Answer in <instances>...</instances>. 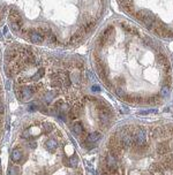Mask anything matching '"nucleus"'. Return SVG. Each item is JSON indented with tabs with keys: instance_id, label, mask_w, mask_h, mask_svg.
<instances>
[{
	"instance_id": "f257e3e1",
	"label": "nucleus",
	"mask_w": 173,
	"mask_h": 175,
	"mask_svg": "<svg viewBox=\"0 0 173 175\" xmlns=\"http://www.w3.org/2000/svg\"><path fill=\"white\" fill-rule=\"evenodd\" d=\"M142 22L144 23V26L148 29L151 30L152 27H154V24H155V22H156V16L151 13V12H146V14H144V17H143Z\"/></svg>"
},
{
	"instance_id": "f8f14e48",
	"label": "nucleus",
	"mask_w": 173,
	"mask_h": 175,
	"mask_svg": "<svg viewBox=\"0 0 173 175\" xmlns=\"http://www.w3.org/2000/svg\"><path fill=\"white\" fill-rule=\"evenodd\" d=\"M160 96L164 97V98H166V97L170 96V86H169V85H164V86L160 89Z\"/></svg>"
},
{
	"instance_id": "a878e982",
	"label": "nucleus",
	"mask_w": 173,
	"mask_h": 175,
	"mask_svg": "<svg viewBox=\"0 0 173 175\" xmlns=\"http://www.w3.org/2000/svg\"><path fill=\"white\" fill-rule=\"evenodd\" d=\"M93 91H97V92H98V91H100V88H99L98 85H93Z\"/></svg>"
},
{
	"instance_id": "bb28decb",
	"label": "nucleus",
	"mask_w": 173,
	"mask_h": 175,
	"mask_svg": "<svg viewBox=\"0 0 173 175\" xmlns=\"http://www.w3.org/2000/svg\"><path fill=\"white\" fill-rule=\"evenodd\" d=\"M36 105H30V107H29V111H35L36 109Z\"/></svg>"
},
{
	"instance_id": "ddd939ff",
	"label": "nucleus",
	"mask_w": 173,
	"mask_h": 175,
	"mask_svg": "<svg viewBox=\"0 0 173 175\" xmlns=\"http://www.w3.org/2000/svg\"><path fill=\"white\" fill-rule=\"evenodd\" d=\"M51 85H52L53 88H57V89H59V88H64L62 81H61V80H57V79H53V80L51 81Z\"/></svg>"
},
{
	"instance_id": "f3484780",
	"label": "nucleus",
	"mask_w": 173,
	"mask_h": 175,
	"mask_svg": "<svg viewBox=\"0 0 173 175\" xmlns=\"http://www.w3.org/2000/svg\"><path fill=\"white\" fill-rule=\"evenodd\" d=\"M121 28H122L126 32H128V34H133L134 32L133 28L131 27V26H128L127 23H123V22H122V23H121Z\"/></svg>"
},
{
	"instance_id": "f03ea898",
	"label": "nucleus",
	"mask_w": 173,
	"mask_h": 175,
	"mask_svg": "<svg viewBox=\"0 0 173 175\" xmlns=\"http://www.w3.org/2000/svg\"><path fill=\"white\" fill-rule=\"evenodd\" d=\"M9 21H11V23H17V24H20L21 27L23 26L22 17H21L20 13H19L15 8H12V9L9 11Z\"/></svg>"
},
{
	"instance_id": "412c9836",
	"label": "nucleus",
	"mask_w": 173,
	"mask_h": 175,
	"mask_svg": "<svg viewBox=\"0 0 173 175\" xmlns=\"http://www.w3.org/2000/svg\"><path fill=\"white\" fill-rule=\"evenodd\" d=\"M119 1V4L121 5V7L122 6H126V5H133V1L132 0H118Z\"/></svg>"
},
{
	"instance_id": "4be33fe9",
	"label": "nucleus",
	"mask_w": 173,
	"mask_h": 175,
	"mask_svg": "<svg viewBox=\"0 0 173 175\" xmlns=\"http://www.w3.org/2000/svg\"><path fill=\"white\" fill-rule=\"evenodd\" d=\"M43 128H44V130H45L46 133H50V131L52 130V126H51V123H44V124H43Z\"/></svg>"
},
{
	"instance_id": "393cba45",
	"label": "nucleus",
	"mask_w": 173,
	"mask_h": 175,
	"mask_svg": "<svg viewBox=\"0 0 173 175\" xmlns=\"http://www.w3.org/2000/svg\"><path fill=\"white\" fill-rule=\"evenodd\" d=\"M29 137H30L29 130H26V131H23V134H22V138H29Z\"/></svg>"
},
{
	"instance_id": "aec40b11",
	"label": "nucleus",
	"mask_w": 173,
	"mask_h": 175,
	"mask_svg": "<svg viewBox=\"0 0 173 175\" xmlns=\"http://www.w3.org/2000/svg\"><path fill=\"white\" fill-rule=\"evenodd\" d=\"M9 175H20V171L17 167H9Z\"/></svg>"
},
{
	"instance_id": "6e6552de",
	"label": "nucleus",
	"mask_w": 173,
	"mask_h": 175,
	"mask_svg": "<svg viewBox=\"0 0 173 175\" xmlns=\"http://www.w3.org/2000/svg\"><path fill=\"white\" fill-rule=\"evenodd\" d=\"M82 38H83V35L80 34L79 31H76V32H74L73 36L70 37V43H72V44H78V43H80V41H82Z\"/></svg>"
},
{
	"instance_id": "7ed1b4c3",
	"label": "nucleus",
	"mask_w": 173,
	"mask_h": 175,
	"mask_svg": "<svg viewBox=\"0 0 173 175\" xmlns=\"http://www.w3.org/2000/svg\"><path fill=\"white\" fill-rule=\"evenodd\" d=\"M32 94L34 92H32V90H31L30 86H22V88H20V92H17V94L20 96V98L23 99V100L30 99Z\"/></svg>"
},
{
	"instance_id": "423d86ee",
	"label": "nucleus",
	"mask_w": 173,
	"mask_h": 175,
	"mask_svg": "<svg viewBox=\"0 0 173 175\" xmlns=\"http://www.w3.org/2000/svg\"><path fill=\"white\" fill-rule=\"evenodd\" d=\"M12 160L14 162H20L22 160V150H20V149H14L13 152H12Z\"/></svg>"
},
{
	"instance_id": "4468645a",
	"label": "nucleus",
	"mask_w": 173,
	"mask_h": 175,
	"mask_svg": "<svg viewBox=\"0 0 173 175\" xmlns=\"http://www.w3.org/2000/svg\"><path fill=\"white\" fill-rule=\"evenodd\" d=\"M116 94L119 96L120 98H125L127 94L125 92V90H123V88H121V86H117L116 88Z\"/></svg>"
},
{
	"instance_id": "20e7f679",
	"label": "nucleus",
	"mask_w": 173,
	"mask_h": 175,
	"mask_svg": "<svg viewBox=\"0 0 173 175\" xmlns=\"http://www.w3.org/2000/svg\"><path fill=\"white\" fill-rule=\"evenodd\" d=\"M29 38L35 44H39V43L44 41V36L40 32H38V31H31L30 35H29Z\"/></svg>"
},
{
	"instance_id": "5701e85b",
	"label": "nucleus",
	"mask_w": 173,
	"mask_h": 175,
	"mask_svg": "<svg viewBox=\"0 0 173 175\" xmlns=\"http://www.w3.org/2000/svg\"><path fill=\"white\" fill-rule=\"evenodd\" d=\"M4 12H5V8H1V11H0V26L4 22Z\"/></svg>"
},
{
	"instance_id": "39448f33",
	"label": "nucleus",
	"mask_w": 173,
	"mask_h": 175,
	"mask_svg": "<svg viewBox=\"0 0 173 175\" xmlns=\"http://www.w3.org/2000/svg\"><path fill=\"white\" fill-rule=\"evenodd\" d=\"M45 146H46V149H47L50 152H54V151L57 150V148H58V142H57L54 138H50V139L46 141Z\"/></svg>"
},
{
	"instance_id": "1a4fd4ad",
	"label": "nucleus",
	"mask_w": 173,
	"mask_h": 175,
	"mask_svg": "<svg viewBox=\"0 0 173 175\" xmlns=\"http://www.w3.org/2000/svg\"><path fill=\"white\" fill-rule=\"evenodd\" d=\"M78 164H79V158H78L76 154H74V156H72V157L68 159V164H67V165H68L69 167H76Z\"/></svg>"
},
{
	"instance_id": "2eb2a0df",
	"label": "nucleus",
	"mask_w": 173,
	"mask_h": 175,
	"mask_svg": "<svg viewBox=\"0 0 173 175\" xmlns=\"http://www.w3.org/2000/svg\"><path fill=\"white\" fill-rule=\"evenodd\" d=\"M53 97H54V92H46L44 99H45V101H46L47 104H50V103L53 100Z\"/></svg>"
},
{
	"instance_id": "9b49d317",
	"label": "nucleus",
	"mask_w": 173,
	"mask_h": 175,
	"mask_svg": "<svg viewBox=\"0 0 173 175\" xmlns=\"http://www.w3.org/2000/svg\"><path fill=\"white\" fill-rule=\"evenodd\" d=\"M73 131L76 135L83 134V126H82L81 123H75V124L73 126Z\"/></svg>"
},
{
	"instance_id": "6ab92c4d",
	"label": "nucleus",
	"mask_w": 173,
	"mask_h": 175,
	"mask_svg": "<svg viewBox=\"0 0 173 175\" xmlns=\"http://www.w3.org/2000/svg\"><path fill=\"white\" fill-rule=\"evenodd\" d=\"M11 28H12V30L15 31V32H20L22 30V27L20 24H17V23H11Z\"/></svg>"
},
{
	"instance_id": "9d476101",
	"label": "nucleus",
	"mask_w": 173,
	"mask_h": 175,
	"mask_svg": "<svg viewBox=\"0 0 173 175\" xmlns=\"http://www.w3.org/2000/svg\"><path fill=\"white\" fill-rule=\"evenodd\" d=\"M156 58H157V60H158V62H159L162 66H164L165 64H167L169 62V60H167V58L164 55L163 53H157L156 55Z\"/></svg>"
},
{
	"instance_id": "a211bd4d",
	"label": "nucleus",
	"mask_w": 173,
	"mask_h": 175,
	"mask_svg": "<svg viewBox=\"0 0 173 175\" xmlns=\"http://www.w3.org/2000/svg\"><path fill=\"white\" fill-rule=\"evenodd\" d=\"M43 75H44V69H43V68H40V69H38V71H37V73L34 75L32 80H34V81H37V80H38V79H40Z\"/></svg>"
},
{
	"instance_id": "b1692460",
	"label": "nucleus",
	"mask_w": 173,
	"mask_h": 175,
	"mask_svg": "<svg viewBox=\"0 0 173 175\" xmlns=\"http://www.w3.org/2000/svg\"><path fill=\"white\" fill-rule=\"evenodd\" d=\"M4 113H5V107H4V104L0 101V116L4 115Z\"/></svg>"
},
{
	"instance_id": "dca6fc26",
	"label": "nucleus",
	"mask_w": 173,
	"mask_h": 175,
	"mask_svg": "<svg viewBox=\"0 0 173 175\" xmlns=\"http://www.w3.org/2000/svg\"><path fill=\"white\" fill-rule=\"evenodd\" d=\"M126 13H128V14H134V7H133V5H126V6H122L121 7Z\"/></svg>"
},
{
	"instance_id": "0eeeda50",
	"label": "nucleus",
	"mask_w": 173,
	"mask_h": 175,
	"mask_svg": "<svg viewBox=\"0 0 173 175\" xmlns=\"http://www.w3.org/2000/svg\"><path fill=\"white\" fill-rule=\"evenodd\" d=\"M99 139H100V134H99V133H97V131L89 134V136L87 137V141H88V142H90V143H96V142H97V141H99Z\"/></svg>"
}]
</instances>
